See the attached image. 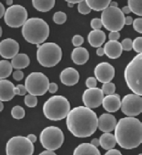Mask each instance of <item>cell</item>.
I'll return each mask as SVG.
<instances>
[{
    "instance_id": "obj_1",
    "label": "cell",
    "mask_w": 142,
    "mask_h": 155,
    "mask_svg": "<svg viewBox=\"0 0 142 155\" xmlns=\"http://www.w3.org/2000/svg\"><path fill=\"white\" fill-rule=\"evenodd\" d=\"M97 115L86 106H78L69 111L66 117V125L73 136L89 137L96 131Z\"/></svg>"
},
{
    "instance_id": "obj_2",
    "label": "cell",
    "mask_w": 142,
    "mask_h": 155,
    "mask_svg": "<svg viewBox=\"0 0 142 155\" xmlns=\"http://www.w3.org/2000/svg\"><path fill=\"white\" fill-rule=\"evenodd\" d=\"M116 142L121 148L133 150L142 142V123L137 118L127 117L120 119L114 129Z\"/></svg>"
},
{
    "instance_id": "obj_3",
    "label": "cell",
    "mask_w": 142,
    "mask_h": 155,
    "mask_svg": "<svg viewBox=\"0 0 142 155\" xmlns=\"http://www.w3.org/2000/svg\"><path fill=\"white\" fill-rule=\"evenodd\" d=\"M50 34L49 25L40 18H31L22 28V35L26 41L32 44H43Z\"/></svg>"
},
{
    "instance_id": "obj_4",
    "label": "cell",
    "mask_w": 142,
    "mask_h": 155,
    "mask_svg": "<svg viewBox=\"0 0 142 155\" xmlns=\"http://www.w3.org/2000/svg\"><path fill=\"white\" fill-rule=\"evenodd\" d=\"M142 54L137 56L128 63L124 69V80L128 88L134 94L142 95Z\"/></svg>"
},
{
    "instance_id": "obj_5",
    "label": "cell",
    "mask_w": 142,
    "mask_h": 155,
    "mask_svg": "<svg viewBox=\"0 0 142 155\" xmlns=\"http://www.w3.org/2000/svg\"><path fill=\"white\" fill-rule=\"evenodd\" d=\"M71 110L70 103L63 96H53L43 106L44 116L51 120H60L66 118Z\"/></svg>"
},
{
    "instance_id": "obj_6",
    "label": "cell",
    "mask_w": 142,
    "mask_h": 155,
    "mask_svg": "<svg viewBox=\"0 0 142 155\" xmlns=\"http://www.w3.org/2000/svg\"><path fill=\"white\" fill-rule=\"evenodd\" d=\"M36 58L43 67H54L62 59V49L55 43H44L38 48Z\"/></svg>"
},
{
    "instance_id": "obj_7",
    "label": "cell",
    "mask_w": 142,
    "mask_h": 155,
    "mask_svg": "<svg viewBox=\"0 0 142 155\" xmlns=\"http://www.w3.org/2000/svg\"><path fill=\"white\" fill-rule=\"evenodd\" d=\"M124 15L118 7H108L101 14V23L105 29L119 32L124 26Z\"/></svg>"
},
{
    "instance_id": "obj_8",
    "label": "cell",
    "mask_w": 142,
    "mask_h": 155,
    "mask_svg": "<svg viewBox=\"0 0 142 155\" xmlns=\"http://www.w3.org/2000/svg\"><path fill=\"white\" fill-rule=\"evenodd\" d=\"M40 141L46 150H56L62 146L64 141L63 131L56 126H48L40 133Z\"/></svg>"
},
{
    "instance_id": "obj_9",
    "label": "cell",
    "mask_w": 142,
    "mask_h": 155,
    "mask_svg": "<svg viewBox=\"0 0 142 155\" xmlns=\"http://www.w3.org/2000/svg\"><path fill=\"white\" fill-rule=\"evenodd\" d=\"M49 80L44 73L40 72H31L25 80L26 90L29 94L34 96H43L48 90Z\"/></svg>"
},
{
    "instance_id": "obj_10",
    "label": "cell",
    "mask_w": 142,
    "mask_h": 155,
    "mask_svg": "<svg viewBox=\"0 0 142 155\" xmlns=\"http://www.w3.org/2000/svg\"><path fill=\"white\" fill-rule=\"evenodd\" d=\"M34 145L27 137L15 136L8 140L6 146L7 155H31L34 153Z\"/></svg>"
},
{
    "instance_id": "obj_11",
    "label": "cell",
    "mask_w": 142,
    "mask_h": 155,
    "mask_svg": "<svg viewBox=\"0 0 142 155\" xmlns=\"http://www.w3.org/2000/svg\"><path fill=\"white\" fill-rule=\"evenodd\" d=\"M27 12L21 5H12L9 7L4 14L5 23L8 27L17 28L22 27L27 20Z\"/></svg>"
},
{
    "instance_id": "obj_12",
    "label": "cell",
    "mask_w": 142,
    "mask_h": 155,
    "mask_svg": "<svg viewBox=\"0 0 142 155\" xmlns=\"http://www.w3.org/2000/svg\"><path fill=\"white\" fill-rule=\"evenodd\" d=\"M121 111L128 117H136L141 114L142 99L137 94H128L121 101Z\"/></svg>"
},
{
    "instance_id": "obj_13",
    "label": "cell",
    "mask_w": 142,
    "mask_h": 155,
    "mask_svg": "<svg viewBox=\"0 0 142 155\" xmlns=\"http://www.w3.org/2000/svg\"><path fill=\"white\" fill-rule=\"evenodd\" d=\"M104 93L102 89L99 88H88L84 92L82 100L84 105L90 109L97 108L102 104Z\"/></svg>"
},
{
    "instance_id": "obj_14",
    "label": "cell",
    "mask_w": 142,
    "mask_h": 155,
    "mask_svg": "<svg viewBox=\"0 0 142 155\" xmlns=\"http://www.w3.org/2000/svg\"><path fill=\"white\" fill-rule=\"evenodd\" d=\"M95 79L100 83L111 82L115 77V68L109 63L102 62L98 64L94 69Z\"/></svg>"
},
{
    "instance_id": "obj_15",
    "label": "cell",
    "mask_w": 142,
    "mask_h": 155,
    "mask_svg": "<svg viewBox=\"0 0 142 155\" xmlns=\"http://www.w3.org/2000/svg\"><path fill=\"white\" fill-rule=\"evenodd\" d=\"M19 51V43L11 38L0 42V56L4 59H12Z\"/></svg>"
},
{
    "instance_id": "obj_16",
    "label": "cell",
    "mask_w": 142,
    "mask_h": 155,
    "mask_svg": "<svg viewBox=\"0 0 142 155\" xmlns=\"http://www.w3.org/2000/svg\"><path fill=\"white\" fill-rule=\"evenodd\" d=\"M117 123V119L112 114H103L97 119V128L104 133H110L114 130Z\"/></svg>"
},
{
    "instance_id": "obj_17",
    "label": "cell",
    "mask_w": 142,
    "mask_h": 155,
    "mask_svg": "<svg viewBox=\"0 0 142 155\" xmlns=\"http://www.w3.org/2000/svg\"><path fill=\"white\" fill-rule=\"evenodd\" d=\"M61 83L66 86H73L79 82V75L74 68H67L60 75Z\"/></svg>"
},
{
    "instance_id": "obj_18",
    "label": "cell",
    "mask_w": 142,
    "mask_h": 155,
    "mask_svg": "<svg viewBox=\"0 0 142 155\" xmlns=\"http://www.w3.org/2000/svg\"><path fill=\"white\" fill-rule=\"evenodd\" d=\"M15 85L11 81L2 79L0 80V101H9L14 98Z\"/></svg>"
},
{
    "instance_id": "obj_19",
    "label": "cell",
    "mask_w": 142,
    "mask_h": 155,
    "mask_svg": "<svg viewBox=\"0 0 142 155\" xmlns=\"http://www.w3.org/2000/svg\"><path fill=\"white\" fill-rule=\"evenodd\" d=\"M121 97L118 94H111L104 97L102 101L103 108L109 113H115L121 109Z\"/></svg>"
},
{
    "instance_id": "obj_20",
    "label": "cell",
    "mask_w": 142,
    "mask_h": 155,
    "mask_svg": "<svg viewBox=\"0 0 142 155\" xmlns=\"http://www.w3.org/2000/svg\"><path fill=\"white\" fill-rule=\"evenodd\" d=\"M104 51H105V55H106L108 58L115 60L121 56L123 50L120 42L109 40L105 44Z\"/></svg>"
},
{
    "instance_id": "obj_21",
    "label": "cell",
    "mask_w": 142,
    "mask_h": 155,
    "mask_svg": "<svg viewBox=\"0 0 142 155\" xmlns=\"http://www.w3.org/2000/svg\"><path fill=\"white\" fill-rule=\"evenodd\" d=\"M72 61L77 65H83L89 60V53L85 48H75L72 52Z\"/></svg>"
},
{
    "instance_id": "obj_22",
    "label": "cell",
    "mask_w": 142,
    "mask_h": 155,
    "mask_svg": "<svg viewBox=\"0 0 142 155\" xmlns=\"http://www.w3.org/2000/svg\"><path fill=\"white\" fill-rule=\"evenodd\" d=\"M106 39L105 33L101 30H93L90 31L88 35V41L93 48H100Z\"/></svg>"
},
{
    "instance_id": "obj_23",
    "label": "cell",
    "mask_w": 142,
    "mask_h": 155,
    "mask_svg": "<svg viewBox=\"0 0 142 155\" xmlns=\"http://www.w3.org/2000/svg\"><path fill=\"white\" fill-rule=\"evenodd\" d=\"M74 155H79V154H95V155H100V152L98 150L97 147L95 146L92 145L91 143H82L77 146L76 148L75 149Z\"/></svg>"
},
{
    "instance_id": "obj_24",
    "label": "cell",
    "mask_w": 142,
    "mask_h": 155,
    "mask_svg": "<svg viewBox=\"0 0 142 155\" xmlns=\"http://www.w3.org/2000/svg\"><path fill=\"white\" fill-rule=\"evenodd\" d=\"M11 66L15 69H22L28 67L30 64V58L27 54L18 53L11 60Z\"/></svg>"
},
{
    "instance_id": "obj_25",
    "label": "cell",
    "mask_w": 142,
    "mask_h": 155,
    "mask_svg": "<svg viewBox=\"0 0 142 155\" xmlns=\"http://www.w3.org/2000/svg\"><path fill=\"white\" fill-rule=\"evenodd\" d=\"M99 143L104 150H108L110 149L114 148L117 142H116L114 135L110 133H105L104 134L100 136L99 139Z\"/></svg>"
},
{
    "instance_id": "obj_26",
    "label": "cell",
    "mask_w": 142,
    "mask_h": 155,
    "mask_svg": "<svg viewBox=\"0 0 142 155\" xmlns=\"http://www.w3.org/2000/svg\"><path fill=\"white\" fill-rule=\"evenodd\" d=\"M55 0H32L33 7L41 12H47L55 6Z\"/></svg>"
},
{
    "instance_id": "obj_27",
    "label": "cell",
    "mask_w": 142,
    "mask_h": 155,
    "mask_svg": "<svg viewBox=\"0 0 142 155\" xmlns=\"http://www.w3.org/2000/svg\"><path fill=\"white\" fill-rule=\"evenodd\" d=\"M110 0H86V2L89 8L95 12H101L109 7Z\"/></svg>"
},
{
    "instance_id": "obj_28",
    "label": "cell",
    "mask_w": 142,
    "mask_h": 155,
    "mask_svg": "<svg viewBox=\"0 0 142 155\" xmlns=\"http://www.w3.org/2000/svg\"><path fill=\"white\" fill-rule=\"evenodd\" d=\"M13 68L8 60H0V80L6 79L11 76Z\"/></svg>"
},
{
    "instance_id": "obj_29",
    "label": "cell",
    "mask_w": 142,
    "mask_h": 155,
    "mask_svg": "<svg viewBox=\"0 0 142 155\" xmlns=\"http://www.w3.org/2000/svg\"><path fill=\"white\" fill-rule=\"evenodd\" d=\"M128 7L131 12H133L137 15H142V1L141 0H128Z\"/></svg>"
},
{
    "instance_id": "obj_30",
    "label": "cell",
    "mask_w": 142,
    "mask_h": 155,
    "mask_svg": "<svg viewBox=\"0 0 142 155\" xmlns=\"http://www.w3.org/2000/svg\"><path fill=\"white\" fill-rule=\"evenodd\" d=\"M11 116L15 119H23L25 117V110L19 105L14 106L11 109Z\"/></svg>"
},
{
    "instance_id": "obj_31",
    "label": "cell",
    "mask_w": 142,
    "mask_h": 155,
    "mask_svg": "<svg viewBox=\"0 0 142 155\" xmlns=\"http://www.w3.org/2000/svg\"><path fill=\"white\" fill-rule=\"evenodd\" d=\"M24 103H25V104L27 107L34 108V107L36 106L38 104L37 97H36V96L28 94V95H27L24 97Z\"/></svg>"
},
{
    "instance_id": "obj_32",
    "label": "cell",
    "mask_w": 142,
    "mask_h": 155,
    "mask_svg": "<svg viewBox=\"0 0 142 155\" xmlns=\"http://www.w3.org/2000/svg\"><path fill=\"white\" fill-rule=\"evenodd\" d=\"M102 91L104 94L106 95H111L114 94L116 91V86L112 82H108V83H104L102 85Z\"/></svg>"
},
{
    "instance_id": "obj_33",
    "label": "cell",
    "mask_w": 142,
    "mask_h": 155,
    "mask_svg": "<svg viewBox=\"0 0 142 155\" xmlns=\"http://www.w3.org/2000/svg\"><path fill=\"white\" fill-rule=\"evenodd\" d=\"M67 20V15L64 12H57L53 15V21L56 24H63Z\"/></svg>"
},
{
    "instance_id": "obj_34",
    "label": "cell",
    "mask_w": 142,
    "mask_h": 155,
    "mask_svg": "<svg viewBox=\"0 0 142 155\" xmlns=\"http://www.w3.org/2000/svg\"><path fill=\"white\" fill-rule=\"evenodd\" d=\"M78 12L82 15H88L91 12V9L87 4L86 0H82L78 3Z\"/></svg>"
},
{
    "instance_id": "obj_35",
    "label": "cell",
    "mask_w": 142,
    "mask_h": 155,
    "mask_svg": "<svg viewBox=\"0 0 142 155\" xmlns=\"http://www.w3.org/2000/svg\"><path fill=\"white\" fill-rule=\"evenodd\" d=\"M133 50L138 54L141 53L142 51V37H137L133 42Z\"/></svg>"
},
{
    "instance_id": "obj_36",
    "label": "cell",
    "mask_w": 142,
    "mask_h": 155,
    "mask_svg": "<svg viewBox=\"0 0 142 155\" xmlns=\"http://www.w3.org/2000/svg\"><path fill=\"white\" fill-rule=\"evenodd\" d=\"M122 50H124L126 51H129L133 49V41L129 38H126L121 43Z\"/></svg>"
},
{
    "instance_id": "obj_37",
    "label": "cell",
    "mask_w": 142,
    "mask_h": 155,
    "mask_svg": "<svg viewBox=\"0 0 142 155\" xmlns=\"http://www.w3.org/2000/svg\"><path fill=\"white\" fill-rule=\"evenodd\" d=\"M133 29L137 31L138 33H142V19L141 18H137L133 21Z\"/></svg>"
},
{
    "instance_id": "obj_38",
    "label": "cell",
    "mask_w": 142,
    "mask_h": 155,
    "mask_svg": "<svg viewBox=\"0 0 142 155\" xmlns=\"http://www.w3.org/2000/svg\"><path fill=\"white\" fill-rule=\"evenodd\" d=\"M84 38L82 37L81 35H76L73 36V38H72V44H73V45H74L75 47H76V48L81 46L82 44H84Z\"/></svg>"
},
{
    "instance_id": "obj_39",
    "label": "cell",
    "mask_w": 142,
    "mask_h": 155,
    "mask_svg": "<svg viewBox=\"0 0 142 155\" xmlns=\"http://www.w3.org/2000/svg\"><path fill=\"white\" fill-rule=\"evenodd\" d=\"M91 28H92L93 30H100V28H102V23H101L100 19L95 18V19H92Z\"/></svg>"
},
{
    "instance_id": "obj_40",
    "label": "cell",
    "mask_w": 142,
    "mask_h": 155,
    "mask_svg": "<svg viewBox=\"0 0 142 155\" xmlns=\"http://www.w3.org/2000/svg\"><path fill=\"white\" fill-rule=\"evenodd\" d=\"M85 84H86L87 88H95V87H96V84H97L96 79L94 78V77H89V78L86 80Z\"/></svg>"
},
{
    "instance_id": "obj_41",
    "label": "cell",
    "mask_w": 142,
    "mask_h": 155,
    "mask_svg": "<svg viewBox=\"0 0 142 155\" xmlns=\"http://www.w3.org/2000/svg\"><path fill=\"white\" fill-rule=\"evenodd\" d=\"M27 93L25 87L23 84H18V85L15 88V95L19 96H24Z\"/></svg>"
},
{
    "instance_id": "obj_42",
    "label": "cell",
    "mask_w": 142,
    "mask_h": 155,
    "mask_svg": "<svg viewBox=\"0 0 142 155\" xmlns=\"http://www.w3.org/2000/svg\"><path fill=\"white\" fill-rule=\"evenodd\" d=\"M24 77V73L20 70H17L15 72H13V78L17 81H19L23 80Z\"/></svg>"
},
{
    "instance_id": "obj_43",
    "label": "cell",
    "mask_w": 142,
    "mask_h": 155,
    "mask_svg": "<svg viewBox=\"0 0 142 155\" xmlns=\"http://www.w3.org/2000/svg\"><path fill=\"white\" fill-rule=\"evenodd\" d=\"M121 37V35L120 33L117 32V31H112V32L109 33L108 35V39L110 40H114V41H117Z\"/></svg>"
},
{
    "instance_id": "obj_44",
    "label": "cell",
    "mask_w": 142,
    "mask_h": 155,
    "mask_svg": "<svg viewBox=\"0 0 142 155\" xmlns=\"http://www.w3.org/2000/svg\"><path fill=\"white\" fill-rule=\"evenodd\" d=\"M58 90V85L56 83H49L48 90L51 93H55Z\"/></svg>"
},
{
    "instance_id": "obj_45",
    "label": "cell",
    "mask_w": 142,
    "mask_h": 155,
    "mask_svg": "<svg viewBox=\"0 0 142 155\" xmlns=\"http://www.w3.org/2000/svg\"><path fill=\"white\" fill-rule=\"evenodd\" d=\"M109 154H117V155H121V152L118 150L116 149H110L108 150L105 153V155H109Z\"/></svg>"
},
{
    "instance_id": "obj_46",
    "label": "cell",
    "mask_w": 142,
    "mask_h": 155,
    "mask_svg": "<svg viewBox=\"0 0 142 155\" xmlns=\"http://www.w3.org/2000/svg\"><path fill=\"white\" fill-rule=\"evenodd\" d=\"M133 18L131 16L124 17V25H131L133 23Z\"/></svg>"
},
{
    "instance_id": "obj_47",
    "label": "cell",
    "mask_w": 142,
    "mask_h": 155,
    "mask_svg": "<svg viewBox=\"0 0 142 155\" xmlns=\"http://www.w3.org/2000/svg\"><path fill=\"white\" fill-rule=\"evenodd\" d=\"M96 55L99 56H103L105 55V51H104V48H97V50H96Z\"/></svg>"
},
{
    "instance_id": "obj_48",
    "label": "cell",
    "mask_w": 142,
    "mask_h": 155,
    "mask_svg": "<svg viewBox=\"0 0 142 155\" xmlns=\"http://www.w3.org/2000/svg\"><path fill=\"white\" fill-rule=\"evenodd\" d=\"M27 139L28 140H30L32 143H34V142H35L36 141V140H37V137H36V136H35V134H29L27 135Z\"/></svg>"
},
{
    "instance_id": "obj_49",
    "label": "cell",
    "mask_w": 142,
    "mask_h": 155,
    "mask_svg": "<svg viewBox=\"0 0 142 155\" xmlns=\"http://www.w3.org/2000/svg\"><path fill=\"white\" fill-rule=\"evenodd\" d=\"M5 14V7L2 2H0V19L2 18Z\"/></svg>"
},
{
    "instance_id": "obj_50",
    "label": "cell",
    "mask_w": 142,
    "mask_h": 155,
    "mask_svg": "<svg viewBox=\"0 0 142 155\" xmlns=\"http://www.w3.org/2000/svg\"><path fill=\"white\" fill-rule=\"evenodd\" d=\"M121 12H123L124 15H125V14L127 15V14H129V13L131 12V11H130V9L128 8V6H125V7H124L123 8L121 9Z\"/></svg>"
},
{
    "instance_id": "obj_51",
    "label": "cell",
    "mask_w": 142,
    "mask_h": 155,
    "mask_svg": "<svg viewBox=\"0 0 142 155\" xmlns=\"http://www.w3.org/2000/svg\"><path fill=\"white\" fill-rule=\"evenodd\" d=\"M91 144L92 145H93V146H95V147H98V146H100V143H99V139L93 138L91 141Z\"/></svg>"
},
{
    "instance_id": "obj_52",
    "label": "cell",
    "mask_w": 142,
    "mask_h": 155,
    "mask_svg": "<svg viewBox=\"0 0 142 155\" xmlns=\"http://www.w3.org/2000/svg\"><path fill=\"white\" fill-rule=\"evenodd\" d=\"M44 154H52V155H55V152H54V150H45V151H43L42 153H40V155H44Z\"/></svg>"
},
{
    "instance_id": "obj_53",
    "label": "cell",
    "mask_w": 142,
    "mask_h": 155,
    "mask_svg": "<svg viewBox=\"0 0 142 155\" xmlns=\"http://www.w3.org/2000/svg\"><path fill=\"white\" fill-rule=\"evenodd\" d=\"M66 2L68 3H72V4H76V3H79L81 2V0H66Z\"/></svg>"
},
{
    "instance_id": "obj_54",
    "label": "cell",
    "mask_w": 142,
    "mask_h": 155,
    "mask_svg": "<svg viewBox=\"0 0 142 155\" xmlns=\"http://www.w3.org/2000/svg\"><path fill=\"white\" fill-rule=\"evenodd\" d=\"M109 7H118V3L117 2H113V1H111L109 3Z\"/></svg>"
},
{
    "instance_id": "obj_55",
    "label": "cell",
    "mask_w": 142,
    "mask_h": 155,
    "mask_svg": "<svg viewBox=\"0 0 142 155\" xmlns=\"http://www.w3.org/2000/svg\"><path fill=\"white\" fill-rule=\"evenodd\" d=\"M3 109H4L3 103H2V101H0V112H2V110H3Z\"/></svg>"
},
{
    "instance_id": "obj_56",
    "label": "cell",
    "mask_w": 142,
    "mask_h": 155,
    "mask_svg": "<svg viewBox=\"0 0 142 155\" xmlns=\"http://www.w3.org/2000/svg\"><path fill=\"white\" fill-rule=\"evenodd\" d=\"M7 4L9 5L10 7H11V6H12V4H13V1H12V0H7Z\"/></svg>"
},
{
    "instance_id": "obj_57",
    "label": "cell",
    "mask_w": 142,
    "mask_h": 155,
    "mask_svg": "<svg viewBox=\"0 0 142 155\" xmlns=\"http://www.w3.org/2000/svg\"><path fill=\"white\" fill-rule=\"evenodd\" d=\"M2 28L0 27V37L2 36Z\"/></svg>"
},
{
    "instance_id": "obj_58",
    "label": "cell",
    "mask_w": 142,
    "mask_h": 155,
    "mask_svg": "<svg viewBox=\"0 0 142 155\" xmlns=\"http://www.w3.org/2000/svg\"><path fill=\"white\" fill-rule=\"evenodd\" d=\"M68 6L69 7H73V4H72V3H68Z\"/></svg>"
},
{
    "instance_id": "obj_59",
    "label": "cell",
    "mask_w": 142,
    "mask_h": 155,
    "mask_svg": "<svg viewBox=\"0 0 142 155\" xmlns=\"http://www.w3.org/2000/svg\"><path fill=\"white\" fill-rule=\"evenodd\" d=\"M40 44H36V47H37L38 48H40Z\"/></svg>"
}]
</instances>
